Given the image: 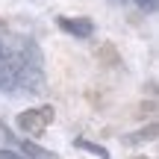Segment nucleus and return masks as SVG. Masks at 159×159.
<instances>
[{
    "mask_svg": "<svg viewBox=\"0 0 159 159\" xmlns=\"http://www.w3.org/2000/svg\"><path fill=\"white\" fill-rule=\"evenodd\" d=\"M44 56L33 39L0 33V91L44 94Z\"/></svg>",
    "mask_w": 159,
    "mask_h": 159,
    "instance_id": "f257e3e1",
    "label": "nucleus"
},
{
    "mask_svg": "<svg viewBox=\"0 0 159 159\" xmlns=\"http://www.w3.org/2000/svg\"><path fill=\"white\" fill-rule=\"evenodd\" d=\"M53 118H56V109H53L50 103H44V106H35V109L21 112L15 118V124H18V130H21V133L39 139V136H44V130L53 124Z\"/></svg>",
    "mask_w": 159,
    "mask_h": 159,
    "instance_id": "f03ea898",
    "label": "nucleus"
},
{
    "mask_svg": "<svg viewBox=\"0 0 159 159\" xmlns=\"http://www.w3.org/2000/svg\"><path fill=\"white\" fill-rule=\"evenodd\" d=\"M56 27L74 39H91L94 35V21L91 18H56Z\"/></svg>",
    "mask_w": 159,
    "mask_h": 159,
    "instance_id": "7ed1b4c3",
    "label": "nucleus"
},
{
    "mask_svg": "<svg viewBox=\"0 0 159 159\" xmlns=\"http://www.w3.org/2000/svg\"><path fill=\"white\" fill-rule=\"evenodd\" d=\"M94 59L100 65H106V68H118L121 65V53H118V47H115L112 41H100V44L94 47Z\"/></svg>",
    "mask_w": 159,
    "mask_h": 159,
    "instance_id": "20e7f679",
    "label": "nucleus"
},
{
    "mask_svg": "<svg viewBox=\"0 0 159 159\" xmlns=\"http://www.w3.org/2000/svg\"><path fill=\"white\" fill-rule=\"evenodd\" d=\"M156 136H159V127L156 124H148V127H142V130L124 136L121 142H124L127 148H136V144H144V142H156Z\"/></svg>",
    "mask_w": 159,
    "mask_h": 159,
    "instance_id": "39448f33",
    "label": "nucleus"
},
{
    "mask_svg": "<svg viewBox=\"0 0 159 159\" xmlns=\"http://www.w3.org/2000/svg\"><path fill=\"white\" fill-rule=\"evenodd\" d=\"M21 150H24V156L27 159H56V153L53 150H44V148H39L35 142H27V139H21Z\"/></svg>",
    "mask_w": 159,
    "mask_h": 159,
    "instance_id": "423d86ee",
    "label": "nucleus"
},
{
    "mask_svg": "<svg viewBox=\"0 0 159 159\" xmlns=\"http://www.w3.org/2000/svg\"><path fill=\"white\" fill-rule=\"evenodd\" d=\"M74 144H77V148H83V150H89V153H97L100 159H109V150L103 148V144H97V142H89V139H74Z\"/></svg>",
    "mask_w": 159,
    "mask_h": 159,
    "instance_id": "0eeeda50",
    "label": "nucleus"
},
{
    "mask_svg": "<svg viewBox=\"0 0 159 159\" xmlns=\"http://www.w3.org/2000/svg\"><path fill=\"white\" fill-rule=\"evenodd\" d=\"M136 6H139V9H144V12H153L156 9V0H136Z\"/></svg>",
    "mask_w": 159,
    "mask_h": 159,
    "instance_id": "6e6552de",
    "label": "nucleus"
},
{
    "mask_svg": "<svg viewBox=\"0 0 159 159\" xmlns=\"http://www.w3.org/2000/svg\"><path fill=\"white\" fill-rule=\"evenodd\" d=\"M0 159H27V156H18L15 150H0Z\"/></svg>",
    "mask_w": 159,
    "mask_h": 159,
    "instance_id": "1a4fd4ad",
    "label": "nucleus"
},
{
    "mask_svg": "<svg viewBox=\"0 0 159 159\" xmlns=\"http://www.w3.org/2000/svg\"><path fill=\"white\" fill-rule=\"evenodd\" d=\"M133 159H153V156H133Z\"/></svg>",
    "mask_w": 159,
    "mask_h": 159,
    "instance_id": "9d476101",
    "label": "nucleus"
}]
</instances>
